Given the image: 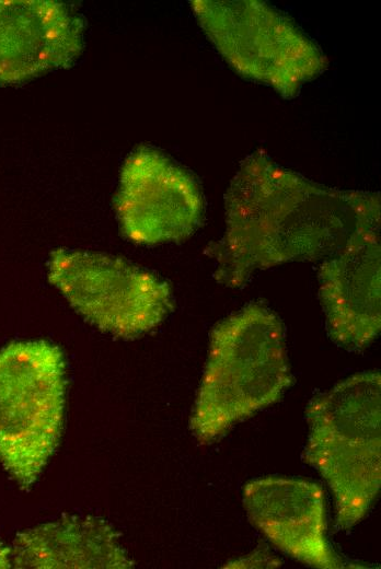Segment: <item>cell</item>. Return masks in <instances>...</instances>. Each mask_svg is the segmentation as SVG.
<instances>
[{"instance_id":"obj_4","label":"cell","mask_w":381,"mask_h":569,"mask_svg":"<svg viewBox=\"0 0 381 569\" xmlns=\"http://www.w3.org/2000/svg\"><path fill=\"white\" fill-rule=\"evenodd\" d=\"M65 392L66 364L57 346L19 341L0 351V462L23 489L58 445Z\"/></svg>"},{"instance_id":"obj_2","label":"cell","mask_w":381,"mask_h":569,"mask_svg":"<svg viewBox=\"0 0 381 569\" xmlns=\"http://www.w3.org/2000/svg\"><path fill=\"white\" fill-rule=\"evenodd\" d=\"M292 383L284 327L262 303H250L211 332L189 427L200 443L277 402Z\"/></svg>"},{"instance_id":"obj_12","label":"cell","mask_w":381,"mask_h":569,"mask_svg":"<svg viewBox=\"0 0 381 569\" xmlns=\"http://www.w3.org/2000/svg\"><path fill=\"white\" fill-rule=\"evenodd\" d=\"M11 564V550L0 542V568H10Z\"/></svg>"},{"instance_id":"obj_9","label":"cell","mask_w":381,"mask_h":569,"mask_svg":"<svg viewBox=\"0 0 381 569\" xmlns=\"http://www.w3.org/2000/svg\"><path fill=\"white\" fill-rule=\"evenodd\" d=\"M380 263L379 229L357 235L320 266V300L328 335L348 350H360L379 335Z\"/></svg>"},{"instance_id":"obj_6","label":"cell","mask_w":381,"mask_h":569,"mask_svg":"<svg viewBox=\"0 0 381 569\" xmlns=\"http://www.w3.org/2000/svg\"><path fill=\"white\" fill-rule=\"evenodd\" d=\"M48 279L86 321L123 338L148 333L173 309L166 282L105 254L55 249Z\"/></svg>"},{"instance_id":"obj_5","label":"cell","mask_w":381,"mask_h":569,"mask_svg":"<svg viewBox=\"0 0 381 569\" xmlns=\"http://www.w3.org/2000/svg\"><path fill=\"white\" fill-rule=\"evenodd\" d=\"M194 14L222 58L241 76L272 86L285 98L322 73L321 48L272 5L257 0H195Z\"/></svg>"},{"instance_id":"obj_10","label":"cell","mask_w":381,"mask_h":569,"mask_svg":"<svg viewBox=\"0 0 381 569\" xmlns=\"http://www.w3.org/2000/svg\"><path fill=\"white\" fill-rule=\"evenodd\" d=\"M83 47V20L66 3L0 0V82L67 68Z\"/></svg>"},{"instance_id":"obj_3","label":"cell","mask_w":381,"mask_h":569,"mask_svg":"<svg viewBox=\"0 0 381 569\" xmlns=\"http://www.w3.org/2000/svg\"><path fill=\"white\" fill-rule=\"evenodd\" d=\"M304 461L324 478L335 498L336 524L360 522L381 486V378L355 374L312 398Z\"/></svg>"},{"instance_id":"obj_8","label":"cell","mask_w":381,"mask_h":569,"mask_svg":"<svg viewBox=\"0 0 381 569\" xmlns=\"http://www.w3.org/2000/svg\"><path fill=\"white\" fill-rule=\"evenodd\" d=\"M242 500L251 523L286 555L313 568L343 567L326 537L325 499L316 483L257 478L245 484Z\"/></svg>"},{"instance_id":"obj_7","label":"cell","mask_w":381,"mask_h":569,"mask_svg":"<svg viewBox=\"0 0 381 569\" xmlns=\"http://www.w3.org/2000/svg\"><path fill=\"white\" fill-rule=\"evenodd\" d=\"M116 211L127 239L159 244L188 237L201 223L204 202L184 169L159 150L141 146L122 167Z\"/></svg>"},{"instance_id":"obj_11","label":"cell","mask_w":381,"mask_h":569,"mask_svg":"<svg viewBox=\"0 0 381 569\" xmlns=\"http://www.w3.org/2000/svg\"><path fill=\"white\" fill-rule=\"evenodd\" d=\"M16 568H130L118 534L95 518H65L16 536L11 551Z\"/></svg>"},{"instance_id":"obj_1","label":"cell","mask_w":381,"mask_h":569,"mask_svg":"<svg viewBox=\"0 0 381 569\" xmlns=\"http://www.w3.org/2000/svg\"><path fill=\"white\" fill-rule=\"evenodd\" d=\"M224 205V233L206 253L216 260V280L229 288L279 264L325 259L380 229L379 193L316 184L263 150L241 162Z\"/></svg>"}]
</instances>
